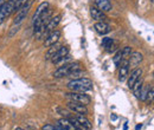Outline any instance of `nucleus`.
Instances as JSON below:
<instances>
[{
    "label": "nucleus",
    "mask_w": 154,
    "mask_h": 130,
    "mask_svg": "<svg viewBox=\"0 0 154 130\" xmlns=\"http://www.w3.org/2000/svg\"><path fill=\"white\" fill-rule=\"evenodd\" d=\"M141 128H142V124H137V125L135 127V130H140Z\"/></svg>",
    "instance_id": "nucleus-31"
},
{
    "label": "nucleus",
    "mask_w": 154,
    "mask_h": 130,
    "mask_svg": "<svg viewBox=\"0 0 154 130\" xmlns=\"http://www.w3.org/2000/svg\"><path fill=\"white\" fill-rule=\"evenodd\" d=\"M12 13H14V0H6L0 10V25L7 18H10Z\"/></svg>",
    "instance_id": "nucleus-5"
},
{
    "label": "nucleus",
    "mask_w": 154,
    "mask_h": 130,
    "mask_svg": "<svg viewBox=\"0 0 154 130\" xmlns=\"http://www.w3.org/2000/svg\"><path fill=\"white\" fill-rule=\"evenodd\" d=\"M27 0H14V12L17 13Z\"/></svg>",
    "instance_id": "nucleus-26"
},
{
    "label": "nucleus",
    "mask_w": 154,
    "mask_h": 130,
    "mask_svg": "<svg viewBox=\"0 0 154 130\" xmlns=\"http://www.w3.org/2000/svg\"><path fill=\"white\" fill-rule=\"evenodd\" d=\"M64 97L69 101H74V102H78L81 104L88 105L91 102L90 96L85 95V92H76V91H70V92L64 93Z\"/></svg>",
    "instance_id": "nucleus-3"
},
{
    "label": "nucleus",
    "mask_w": 154,
    "mask_h": 130,
    "mask_svg": "<svg viewBox=\"0 0 154 130\" xmlns=\"http://www.w3.org/2000/svg\"><path fill=\"white\" fill-rule=\"evenodd\" d=\"M127 127H128V124H127V122H126V124H125V127H123V130H127Z\"/></svg>",
    "instance_id": "nucleus-33"
},
{
    "label": "nucleus",
    "mask_w": 154,
    "mask_h": 130,
    "mask_svg": "<svg viewBox=\"0 0 154 130\" xmlns=\"http://www.w3.org/2000/svg\"><path fill=\"white\" fill-rule=\"evenodd\" d=\"M141 76H142V69H140V68H136L134 69L131 74H128V77H127V85H128V88L131 89L133 85H134V83L137 80V79H140L141 78Z\"/></svg>",
    "instance_id": "nucleus-12"
},
{
    "label": "nucleus",
    "mask_w": 154,
    "mask_h": 130,
    "mask_svg": "<svg viewBox=\"0 0 154 130\" xmlns=\"http://www.w3.org/2000/svg\"><path fill=\"white\" fill-rule=\"evenodd\" d=\"M68 89L76 92H88L94 89V83L89 78H78L72 79L68 83Z\"/></svg>",
    "instance_id": "nucleus-1"
},
{
    "label": "nucleus",
    "mask_w": 154,
    "mask_h": 130,
    "mask_svg": "<svg viewBox=\"0 0 154 130\" xmlns=\"http://www.w3.org/2000/svg\"><path fill=\"white\" fill-rule=\"evenodd\" d=\"M95 7L104 13L112 11V8H113L110 0H95Z\"/></svg>",
    "instance_id": "nucleus-15"
},
{
    "label": "nucleus",
    "mask_w": 154,
    "mask_h": 130,
    "mask_svg": "<svg viewBox=\"0 0 154 130\" xmlns=\"http://www.w3.org/2000/svg\"><path fill=\"white\" fill-rule=\"evenodd\" d=\"M143 88V80L140 78V79H137L136 82L134 83V85L131 88V90L133 91V95H134L136 98H139V96H140V92H141V89Z\"/></svg>",
    "instance_id": "nucleus-18"
},
{
    "label": "nucleus",
    "mask_w": 154,
    "mask_h": 130,
    "mask_svg": "<svg viewBox=\"0 0 154 130\" xmlns=\"http://www.w3.org/2000/svg\"><path fill=\"white\" fill-rule=\"evenodd\" d=\"M68 55H69V47L64 46V45H60V47L55 53V56L51 58V63L52 64H58V63L63 62L65 58H68Z\"/></svg>",
    "instance_id": "nucleus-7"
},
{
    "label": "nucleus",
    "mask_w": 154,
    "mask_h": 130,
    "mask_svg": "<svg viewBox=\"0 0 154 130\" xmlns=\"http://www.w3.org/2000/svg\"><path fill=\"white\" fill-rule=\"evenodd\" d=\"M66 107L68 109H70L71 111H74L77 115H83V116H87L89 113V110L87 108V105L84 104H81L78 102H74V101H69L66 103Z\"/></svg>",
    "instance_id": "nucleus-6"
},
{
    "label": "nucleus",
    "mask_w": 154,
    "mask_h": 130,
    "mask_svg": "<svg viewBox=\"0 0 154 130\" xmlns=\"http://www.w3.org/2000/svg\"><path fill=\"white\" fill-rule=\"evenodd\" d=\"M16 130H24L23 128H16Z\"/></svg>",
    "instance_id": "nucleus-34"
},
{
    "label": "nucleus",
    "mask_w": 154,
    "mask_h": 130,
    "mask_svg": "<svg viewBox=\"0 0 154 130\" xmlns=\"http://www.w3.org/2000/svg\"><path fill=\"white\" fill-rule=\"evenodd\" d=\"M50 7V5H49V2L48 1H44V2H42L40 5L38 6V8H37V11H36V13L33 14V18H32V25H35L36 23H38L39 19L42 18V16L46 12V10Z\"/></svg>",
    "instance_id": "nucleus-13"
},
{
    "label": "nucleus",
    "mask_w": 154,
    "mask_h": 130,
    "mask_svg": "<svg viewBox=\"0 0 154 130\" xmlns=\"http://www.w3.org/2000/svg\"><path fill=\"white\" fill-rule=\"evenodd\" d=\"M56 111H57L59 115H62L63 117H65V118H69V117H70V112L68 111V110H64V109L60 108V107H56Z\"/></svg>",
    "instance_id": "nucleus-28"
},
{
    "label": "nucleus",
    "mask_w": 154,
    "mask_h": 130,
    "mask_svg": "<svg viewBox=\"0 0 154 130\" xmlns=\"http://www.w3.org/2000/svg\"><path fill=\"white\" fill-rule=\"evenodd\" d=\"M115 50H117V41H113V44L108 47V50H107V52H109V53H112V52H114Z\"/></svg>",
    "instance_id": "nucleus-29"
},
{
    "label": "nucleus",
    "mask_w": 154,
    "mask_h": 130,
    "mask_svg": "<svg viewBox=\"0 0 154 130\" xmlns=\"http://www.w3.org/2000/svg\"><path fill=\"white\" fill-rule=\"evenodd\" d=\"M60 47V45H57V44H55V45H52V46H50L49 47V50L46 51V53H45V60H51V58L55 56V53L58 51V49Z\"/></svg>",
    "instance_id": "nucleus-20"
},
{
    "label": "nucleus",
    "mask_w": 154,
    "mask_h": 130,
    "mask_svg": "<svg viewBox=\"0 0 154 130\" xmlns=\"http://www.w3.org/2000/svg\"><path fill=\"white\" fill-rule=\"evenodd\" d=\"M5 1H6V0H0V10H1V7L4 6V4H5Z\"/></svg>",
    "instance_id": "nucleus-32"
},
{
    "label": "nucleus",
    "mask_w": 154,
    "mask_h": 130,
    "mask_svg": "<svg viewBox=\"0 0 154 130\" xmlns=\"http://www.w3.org/2000/svg\"><path fill=\"white\" fill-rule=\"evenodd\" d=\"M148 89H149V86H146V88H142L141 89V92H140V96H139V99L140 101L146 102V96H147V92H148Z\"/></svg>",
    "instance_id": "nucleus-25"
},
{
    "label": "nucleus",
    "mask_w": 154,
    "mask_h": 130,
    "mask_svg": "<svg viewBox=\"0 0 154 130\" xmlns=\"http://www.w3.org/2000/svg\"><path fill=\"white\" fill-rule=\"evenodd\" d=\"M142 59H143V56H142V53H140V52H137V51H135V52H132V53H131V56H129V58L127 59V60H128V65H129V69H131V68H133V69H136V68L140 65V63L142 62Z\"/></svg>",
    "instance_id": "nucleus-10"
},
{
    "label": "nucleus",
    "mask_w": 154,
    "mask_h": 130,
    "mask_svg": "<svg viewBox=\"0 0 154 130\" xmlns=\"http://www.w3.org/2000/svg\"><path fill=\"white\" fill-rule=\"evenodd\" d=\"M121 52H122L123 59H128L129 56H131V53H132L133 51H132V47H131V46H125V47L121 50Z\"/></svg>",
    "instance_id": "nucleus-24"
},
{
    "label": "nucleus",
    "mask_w": 154,
    "mask_h": 130,
    "mask_svg": "<svg viewBox=\"0 0 154 130\" xmlns=\"http://www.w3.org/2000/svg\"><path fill=\"white\" fill-rule=\"evenodd\" d=\"M113 41H114V39L110 37H104L103 39H102V43H101V46L107 51L108 50V47L113 44Z\"/></svg>",
    "instance_id": "nucleus-22"
},
{
    "label": "nucleus",
    "mask_w": 154,
    "mask_h": 130,
    "mask_svg": "<svg viewBox=\"0 0 154 130\" xmlns=\"http://www.w3.org/2000/svg\"><path fill=\"white\" fill-rule=\"evenodd\" d=\"M60 19H62V16L60 14H56V16H52L51 19L49 20V23L46 24V26H45V30H44V36L46 37L50 32H52L54 30H56L57 29V26L59 25V23H60Z\"/></svg>",
    "instance_id": "nucleus-9"
},
{
    "label": "nucleus",
    "mask_w": 154,
    "mask_h": 130,
    "mask_svg": "<svg viewBox=\"0 0 154 130\" xmlns=\"http://www.w3.org/2000/svg\"><path fill=\"white\" fill-rule=\"evenodd\" d=\"M32 4H33V0H27V1L23 5V7L17 12L16 17L13 19V25H20V24L24 21V19H26L27 13L30 12V10H31V7H32Z\"/></svg>",
    "instance_id": "nucleus-4"
},
{
    "label": "nucleus",
    "mask_w": 154,
    "mask_h": 130,
    "mask_svg": "<svg viewBox=\"0 0 154 130\" xmlns=\"http://www.w3.org/2000/svg\"><path fill=\"white\" fill-rule=\"evenodd\" d=\"M123 60H125V59H123V56H122V52H121V50H119L115 53V56L113 57V62H114V64H115L116 66L119 68L120 64H121Z\"/></svg>",
    "instance_id": "nucleus-21"
},
{
    "label": "nucleus",
    "mask_w": 154,
    "mask_h": 130,
    "mask_svg": "<svg viewBox=\"0 0 154 130\" xmlns=\"http://www.w3.org/2000/svg\"><path fill=\"white\" fill-rule=\"evenodd\" d=\"M153 98H154V89L153 86H149L148 89V92H147V96H146V102H153Z\"/></svg>",
    "instance_id": "nucleus-27"
},
{
    "label": "nucleus",
    "mask_w": 154,
    "mask_h": 130,
    "mask_svg": "<svg viewBox=\"0 0 154 130\" xmlns=\"http://www.w3.org/2000/svg\"><path fill=\"white\" fill-rule=\"evenodd\" d=\"M128 74H129V65H128V60L125 59L119 66V80L125 82L127 79Z\"/></svg>",
    "instance_id": "nucleus-11"
},
{
    "label": "nucleus",
    "mask_w": 154,
    "mask_h": 130,
    "mask_svg": "<svg viewBox=\"0 0 154 130\" xmlns=\"http://www.w3.org/2000/svg\"><path fill=\"white\" fill-rule=\"evenodd\" d=\"M69 119H70V122L72 123V125H74L77 130H87L81 123H79V122H78V121H77L75 117H69Z\"/></svg>",
    "instance_id": "nucleus-23"
},
{
    "label": "nucleus",
    "mask_w": 154,
    "mask_h": 130,
    "mask_svg": "<svg viewBox=\"0 0 154 130\" xmlns=\"http://www.w3.org/2000/svg\"><path fill=\"white\" fill-rule=\"evenodd\" d=\"M75 118H76L77 121H78L87 130L91 129V127H93V125H91V122H90L85 116H83V115H77V116H75Z\"/></svg>",
    "instance_id": "nucleus-19"
},
{
    "label": "nucleus",
    "mask_w": 154,
    "mask_h": 130,
    "mask_svg": "<svg viewBox=\"0 0 154 130\" xmlns=\"http://www.w3.org/2000/svg\"><path fill=\"white\" fill-rule=\"evenodd\" d=\"M58 128L62 130H77L72 123L70 122L69 118H65V117H62L59 121H58Z\"/></svg>",
    "instance_id": "nucleus-17"
},
{
    "label": "nucleus",
    "mask_w": 154,
    "mask_h": 130,
    "mask_svg": "<svg viewBox=\"0 0 154 130\" xmlns=\"http://www.w3.org/2000/svg\"><path fill=\"white\" fill-rule=\"evenodd\" d=\"M60 35H62V32H60V30H54L52 32H50L46 37H45V40H44V46L45 47H50V46H52V45H55V44H57V41L59 40V38H60Z\"/></svg>",
    "instance_id": "nucleus-8"
},
{
    "label": "nucleus",
    "mask_w": 154,
    "mask_h": 130,
    "mask_svg": "<svg viewBox=\"0 0 154 130\" xmlns=\"http://www.w3.org/2000/svg\"><path fill=\"white\" fill-rule=\"evenodd\" d=\"M90 16H91V18L94 19V20H96V21H104L107 19L106 13L100 11L96 7H90Z\"/></svg>",
    "instance_id": "nucleus-16"
},
{
    "label": "nucleus",
    "mask_w": 154,
    "mask_h": 130,
    "mask_svg": "<svg viewBox=\"0 0 154 130\" xmlns=\"http://www.w3.org/2000/svg\"><path fill=\"white\" fill-rule=\"evenodd\" d=\"M94 29L98 35L101 36H104V35H108L110 31H112V27L109 24H107L106 21H97L94 25Z\"/></svg>",
    "instance_id": "nucleus-14"
},
{
    "label": "nucleus",
    "mask_w": 154,
    "mask_h": 130,
    "mask_svg": "<svg viewBox=\"0 0 154 130\" xmlns=\"http://www.w3.org/2000/svg\"><path fill=\"white\" fill-rule=\"evenodd\" d=\"M42 130H56V127L54 124H44L42 127Z\"/></svg>",
    "instance_id": "nucleus-30"
},
{
    "label": "nucleus",
    "mask_w": 154,
    "mask_h": 130,
    "mask_svg": "<svg viewBox=\"0 0 154 130\" xmlns=\"http://www.w3.org/2000/svg\"><path fill=\"white\" fill-rule=\"evenodd\" d=\"M79 70H82L81 64L78 62H72V63H68V64H64L63 66L58 68L52 74V76L55 78H64V77H69L71 74L79 71Z\"/></svg>",
    "instance_id": "nucleus-2"
}]
</instances>
